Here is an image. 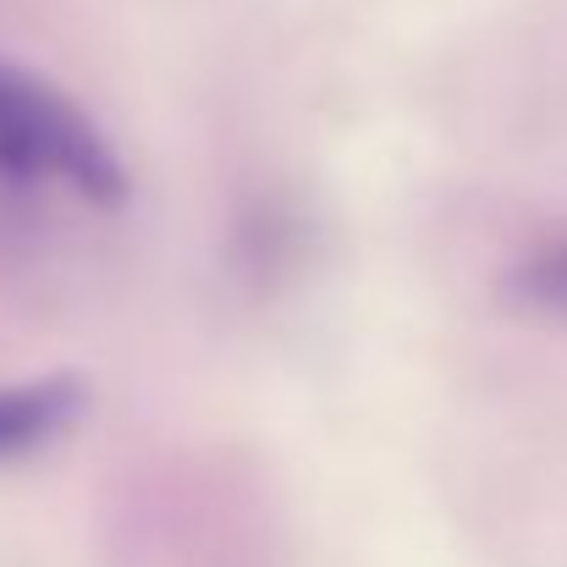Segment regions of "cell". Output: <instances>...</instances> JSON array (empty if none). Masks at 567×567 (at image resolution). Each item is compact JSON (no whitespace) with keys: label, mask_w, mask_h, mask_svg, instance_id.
<instances>
[{"label":"cell","mask_w":567,"mask_h":567,"mask_svg":"<svg viewBox=\"0 0 567 567\" xmlns=\"http://www.w3.org/2000/svg\"><path fill=\"white\" fill-rule=\"evenodd\" d=\"M0 177L17 188L61 183L89 204H116L127 193V172L105 133L11 61H0Z\"/></svg>","instance_id":"cell-1"},{"label":"cell","mask_w":567,"mask_h":567,"mask_svg":"<svg viewBox=\"0 0 567 567\" xmlns=\"http://www.w3.org/2000/svg\"><path fill=\"white\" fill-rule=\"evenodd\" d=\"M78 408H83V380L72 375L0 385V463H17L44 441H55L78 419Z\"/></svg>","instance_id":"cell-2"},{"label":"cell","mask_w":567,"mask_h":567,"mask_svg":"<svg viewBox=\"0 0 567 567\" xmlns=\"http://www.w3.org/2000/svg\"><path fill=\"white\" fill-rule=\"evenodd\" d=\"M518 292H524V303H535L540 315L567 320V237L563 243H546L535 259L518 265Z\"/></svg>","instance_id":"cell-3"}]
</instances>
